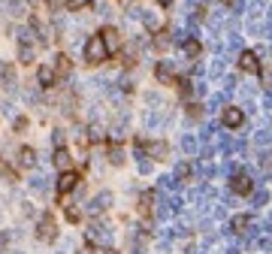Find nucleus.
<instances>
[{
  "mask_svg": "<svg viewBox=\"0 0 272 254\" xmlns=\"http://www.w3.org/2000/svg\"><path fill=\"white\" fill-rule=\"evenodd\" d=\"M109 58V51H106V43H103V36H91V40L85 43V61L88 64H103Z\"/></svg>",
  "mask_w": 272,
  "mask_h": 254,
  "instance_id": "1",
  "label": "nucleus"
},
{
  "mask_svg": "<svg viewBox=\"0 0 272 254\" xmlns=\"http://www.w3.org/2000/svg\"><path fill=\"white\" fill-rule=\"evenodd\" d=\"M79 181H82V178H79V173H76V170H64V173L58 176V197L70 194L73 188L79 185Z\"/></svg>",
  "mask_w": 272,
  "mask_h": 254,
  "instance_id": "2",
  "label": "nucleus"
},
{
  "mask_svg": "<svg viewBox=\"0 0 272 254\" xmlns=\"http://www.w3.org/2000/svg\"><path fill=\"white\" fill-rule=\"evenodd\" d=\"M36 236H40L43 242H51L54 236H58V227H54V218H51V215H43V218H40V227H36Z\"/></svg>",
  "mask_w": 272,
  "mask_h": 254,
  "instance_id": "3",
  "label": "nucleus"
},
{
  "mask_svg": "<svg viewBox=\"0 0 272 254\" xmlns=\"http://www.w3.org/2000/svg\"><path fill=\"white\" fill-rule=\"evenodd\" d=\"M100 36H103V43H106V51H109V54H115V51L121 49V36H118L115 27H103Z\"/></svg>",
  "mask_w": 272,
  "mask_h": 254,
  "instance_id": "4",
  "label": "nucleus"
},
{
  "mask_svg": "<svg viewBox=\"0 0 272 254\" xmlns=\"http://www.w3.org/2000/svg\"><path fill=\"white\" fill-rule=\"evenodd\" d=\"M239 67H242L245 73H254V76H257V73H260L257 54H254V51H242V54H239Z\"/></svg>",
  "mask_w": 272,
  "mask_h": 254,
  "instance_id": "5",
  "label": "nucleus"
},
{
  "mask_svg": "<svg viewBox=\"0 0 272 254\" xmlns=\"http://www.w3.org/2000/svg\"><path fill=\"white\" fill-rule=\"evenodd\" d=\"M245 121V112H242V109H224V112H221V124L224 127H239Z\"/></svg>",
  "mask_w": 272,
  "mask_h": 254,
  "instance_id": "6",
  "label": "nucleus"
},
{
  "mask_svg": "<svg viewBox=\"0 0 272 254\" xmlns=\"http://www.w3.org/2000/svg\"><path fill=\"white\" fill-rule=\"evenodd\" d=\"M54 79H58V76H54V67L51 64H43L40 70H36V82H40V88H51Z\"/></svg>",
  "mask_w": 272,
  "mask_h": 254,
  "instance_id": "7",
  "label": "nucleus"
},
{
  "mask_svg": "<svg viewBox=\"0 0 272 254\" xmlns=\"http://www.w3.org/2000/svg\"><path fill=\"white\" fill-rule=\"evenodd\" d=\"M233 191H236V194H251V191H254V181H251V176H245V173H236V176H233Z\"/></svg>",
  "mask_w": 272,
  "mask_h": 254,
  "instance_id": "8",
  "label": "nucleus"
},
{
  "mask_svg": "<svg viewBox=\"0 0 272 254\" xmlns=\"http://www.w3.org/2000/svg\"><path fill=\"white\" fill-rule=\"evenodd\" d=\"M88 239H91V242H109V227H106V224H91Z\"/></svg>",
  "mask_w": 272,
  "mask_h": 254,
  "instance_id": "9",
  "label": "nucleus"
},
{
  "mask_svg": "<svg viewBox=\"0 0 272 254\" xmlns=\"http://www.w3.org/2000/svg\"><path fill=\"white\" fill-rule=\"evenodd\" d=\"M109 203H112V194H100V197H94V200H91L88 212H91V215H97V212H103Z\"/></svg>",
  "mask_w": 272,
  "mask_h": 254,
  "instance_id": "10",
  "label": "nucleus"
},
{
  "mask_svg": "<svg viewBox=\"0 0 272 254\" xmlns=\"http://www.w3.org/2000/svg\"><path fill=\"white\" fill-rule=\"evenodd\" d=\"M173 76H175V70L170 67V61H160L157 64V79L160 82H173Z\"/></svg>",
  "mask_w": 272,
  "mask_h": 254,
  "instance_id": "11",
  "label": "nucleus"
},
{
  "mask_svg": "<svg viewBox=\"0 0 272 254\" xmlns=\"http://www.w3.org/2000/svg\"><path fill=\"white\" fill-rule=\"evenodd\" d=\"M54 167H61V170L70 167V152L64 149V145H58V149H54Z\"/></svg>",
  "mask_w": 272,
  "mask_h": 254,
  "instance_id": "12",
  "label": "nucleus"
},
{
  "mask_svg": "<svg viewBox=\"0 0 272 254\" xmlns=\"http://www.w3.org/2000/svg\"><path fill=\"white\" fill-rule=\"evenodd\" d=\"M18 163H22V167H33V163H36V152L25 145V149L18 152Z\"/></svg>",
  "mask_w": 272,
  "mask_h": 254,
  "instance_id": "13",
  "label": "nucleus"
},
{
  "mask_svg": "<svg viewBox=\"0 0 272 254\" xmlns=\"http://www.w3.org/2000/svg\"><path fill=\"white\" fill-rule=\"evenodd\" d=\"M67 73H70V61L64 54H58V58H54V76H67Z\"/></svg>",
  "mask_w": 272,
  "mask_h": 254,
  "instance_id": "14",
  "label": "nucleus"
},
{
  "mask_svg": "<svg viewBox=\"0 0 272 254\" xmlns=\"http://www.w3.org/2000/svg\"><path fill=\"white\" fill-rule=\"evenodd\" d=\"M18 61H22V64H33V46L22 43V49H18Z\"/></svg>",
  "mask_w": 272,
  "mask_h": 254,
  "instance_id": "15",
  "label": "nucleus"
},
{
  "mask_svg": "<svg viewBox=\"0 0 272 254\" xmlns=\"http://www.w3.org/2000/svg\"><path fill=\"white\" fill-rule=\"evenodd\" d=\"M248 224H251V218H248V215H236V218H233V230H236V233H245V230H248Z\"/></svg>",
  "mask_w": 272,
  "mask_h": 254,
  "instance_id": "16",
  "label": "nucleus"
},
{
  "mask_svg": "<svg viewBox=\"0 0 272 254\" xmlns=\"http://www.w3.org/2000/svg\"><path fill=\"white\" fill-rule=\"evenodd\" d=\"M6 9H9V15H25V12H27V6L22 3V0H9Z\"/></svg>",
  "mask_w": 272,
  "mask_h": 254,
  "instance_id": "17",
  "label": "nucleus"
},
{
  "mask_svg": "<svg viewBox=\"0 0 272 254\" xmlns=\"http://www.w3.org/2000/svg\"><path fill=\"white\" fill-rule=\"evenodd\" d=\"M181 46H185V54H188V58H197V54H199V43H197V40H185Z\"/></svg>",
  "mask_w": 272,
  "mask_h": 254,
  "instance_id": "18",
  "label": "nucleus"
},
{
  "mask_svg": "<svg viewBox=\"0 0 272 254\" xmlns=\"http://www.w3.org/2000/svg\"><path fill=\"white\" fill-rule=\"evenodd\" d=\"M88 3H91V0H67V9H70V12H79V9H85Z\"/></svg>",
  "mask_w": 272,
  "mask_h": 254,
  "instance_id": "19",
  "label": "nucleus"
},
{
  "mask_svg": "<svg viewBox=\"0 0 272 254\" xmlns=\"http://www.w3.org/2000/svg\"><path fill=\"white\" fill-rule=\"evenodd\" d=\"M46 181H49V178H46V176H36V178H33V181H30V188H33V191H40V194H43V191H46V188H49V185H46Z\"/></svg>",
  "mask_w": 272,
  "mask_h": 254,
  "instance_id": "20",
  "label": "nucleus"
},
{
  "mask_svg": "<svg viewBox=\"0 0 272 254\" xmlns=\"http://www.w3.org/2000/svg\"><path fill=\"white\" fill-rule=\"evenodd\" d=\"M145 27H148V30H160V18L148 12V15H145Z\"/></svg>",
  "mask_w": 272,
  "mask_h": 254,
  "instance_id": "21",
  "label": "nucleus"
},
{
  "mask_svg": "<svg viewBox=\"0 0 272 254\" xmlns=\"http://www.w3.org/2000/svg\"><path fill=\"white\" fill-rule=\"evenodd\" d=\"M88 136L94 139V142H103V139H106V133H103V127H97V124L91 127V133H88Z\"/></svg>",
  "mask_w": 272,
  "mask_h": 254,
  "instance_id": "22",
  "label": "nucleus"
},
{
  "mask_svg": "<svg viewBox=\"0 0 272 254\" xmlns=\"http://www.w3.org/2000/svg\"><path fill=\"white\" fill-rule=\"evenodd\" d=\"M109 160H112V163H121V160H124V154H121L118 145H112V149H109Z\"/></svg>",
  "mask_w": 272,
  "mask_h": 254,
  "instance_id": "23",
  "label": "nucleus"
},
{
  "mask_svg": "<svg viewBox=\"0 0 272 254\" xmlns=\"http://www.w3.org/2000/svg\"><path fill=\"white\" fill-rule=\"evenodd\" d=\"M142 212H151V203H154V194H142Z\"/></svg>",
  "mask_w": 272,
  "mask_h": 254,
  "instance_id": "24",
  "label": "nucleus"
},
{
  "mask_svg": "<svg viewBox=\"0 0 272 254\" xmlns=\"http://www.w3.org/2000/svg\"><path fill=\"white\" fill-rule=\"evenodd\" d=\"M185 149H188V152H197V139H194V136L185 139Z\"/></svg>",
  "mask_w": 272,
  "mask_h": 254,
  "instance_id": "25",
  "label": "nucleus"
},
{
  "mask_svg": "<svg viewBox=\"0 0 272 254\" xmlns=\"http://www.w3.org/2000/svg\"><path fill=\"white\" fill-rule=\"evenodd\" d=\"M167 43H170V40H167V33H157V40H154V46H160V49H163V46H167Z\"/></svg>",
  "mask_w": 272,
  "mask_h": 254,
  "instance_id": "26",
  "label": "nucleus"
},
{
  "mask_svg": "<svg viewBox=\"0 0 272 254\" xmlns=\"http://www.w3.org/2000/svg\"><path fill=\"white\" fill-rule=\"evenodd\" d=\"M67 218L70 221H79V209H67Z\"/></svg>",
  "mask_w": 272,
  "mask_h": 254,
  "instance_id": "27",
  "label": "nucleus"
},
{
  "mask_svg": "<svg viewBox=\"0 0 272 254\" xmlns=\"http://www.w3.org/2000/svg\"><path fill=\"white\" fill-rule=\"evenodd\" d=\"M58 3H61V0H49V6H51V9H58Z\"/></svg>",
  "mask_w": 272,
  "mask_h": 254,
  "instance_id": "28",
  "label": "nucleus"
},
{
  "mask_svg": "<svg viewBox=\"0 0 272 254\" xmlns=\"http://www.w3.org/2000/svg\"><path fill=\"white\" fill-rule=\"evenodd\" d=\"M157 3H160V6H170V3H173V0H157Z\"/></svg>",
  "mask_w": 272,
  "mask_h": 254,
  "instance_id": "29",
  "label": "nucleus"
},
{
  "mask_svg": "<svg viewBox=\"0 0 272 254\" xmlns=\"http://www.w3.org/2000/svg\"><path fill=\"white\" fill-rule=\"evenodd\" d=\"M79 254H91V251H88V248H82V251H79Z\"/></svg>",
  "mask_w": 272,
  "mask_h": 254,
  "instance_id": "30",
  "label": "nucleus"
},
{
  "mask_svg": "<svg viewBox=\"0 0 272 254\" xmlns=\"http://www.w3.org/2000/svg\"><path fill=\"white\" fill-rule=\"evenodd\" d=\"M103 254H115V251H103Z\"/></svg>",
  "mask_w": 272,
  "mask_h": 254,
  "instance_id": "31",
  "label": "nucleus"
}]
</instances>
